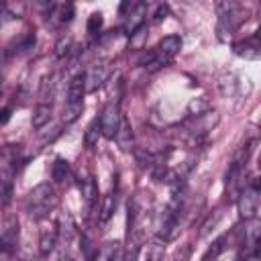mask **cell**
I'll return each instance as SVG.
<instances>
[{
	"label": "cell",
	"mask_w": 261,
	"mask_h": 261,
	"mask_svg": "<svg viewBox=\"0 0 261 261\" xmlns=\"http://www.w3.org/2000/svg\"><path fill=\"white\" fill-rule=\"evenodd\" d=\"M22 161V149L20 145H4L0 149V208H4L10 202L12 196V179L20 167Z\"/></svg>",
	"instance_id": "obj_1"
},
{
	"label": "cell",
	"mask_w": 261,
	"mask_h": 261,
	"mask_svg": "<svg viewBox=\"0 0 261 261\" xmlns=\"http://www.w3.org/2000/svg\"><path fill=\"white\" fill-rule=\"evenodd\" d=\"M232 51L239 55V57H245V59H259L261 55V47H259V37L253 35L241 43H234L232 45Z\"/></svg>",
	"instance_id": "obj_12"
},
{
	"label": "cell",
	"mask_w": 261,
	"mask_h": 261,
	"mask_svg": "<svg viewBox=\"0 0 261 261\" xmlns=\"http://www.w3.org/2000/svg\"><path fill=\"white\" fill-rule=\"evenodd\" d=\"M106 261H124V249L120 247V243L116 245V249L110 253V257H108Z\"/></svg>",
	"instance_id": "obj_24"
},
{
	"label": "cell",
	"mask_w": 261,
	"mask_h": 261,
	"mask_svg": "<svg viewBox=\"0 0 261 261\" xmlns=\"http://www.w3.org/2000/svg\"><path fill=\"white\" fill-rule=\"evenodd\" d=\"M114 208H116V194L114 192H110V194H106L104 198H102V204H100V222H106V220H110V216L114 214Z\"/></svg>",
	"instance_id": "obj_17"
},
{
	"label": "cell",
	"mask_w": 261,
	"mask_h": 261,
	"mask_svg": "<svg viewBox=\"0 0 261 261\" xmlns=\"http://www.w3.org/2000/svg\"><path fill=\"white\" fill-rule=\"evenodd\" d=\"M8 118H10V110H8V108H2V110H0V124H4Z\"/></svg>",
	"instance_id": "obj_26"
},
{
	"label": "cell",
	"mask_w": 261,
	"mask_h": 261,
	"mask_svg": "<svg viewBox=\"0 0 261 261\" xmlns=\"http://www.w3.org/2000/svg\"><path fill=\"white\" fill-rule=\"evenodd\" d=\"M16 239H18V224L16 220H8L4 224V228L0 230V253L2 255H10L16 249Z\"/></svg>",
	"instance_id": "obj_9"
},
{
	"label": "cell",
	"mask_w": 261,
	"mask_h": 261,
	"mask_svg": "<svg viewBox=\"0 0 261 261\" xmlns=\"http://www.w3.org/2000/svg\"><path fill=\"white\" fill-rule=\"evenodd\" d=\"M51 16H57L59 22H69L73 16V4H53Z\"/></svg>",
	"instance_id": "obj_18"
},
{
	"label": "cell",
	"mask_w": 261,
	"mask_h": 261,
	"mask_svg": "<svg viewBox=\"0 0 261 261\" xmlns=\"http://www.w3.org/2000/svg\"><path fill=\"white\" fill-rule=\"evenodd\" d=\"M51 175L57 184H69L71 179V169H69V163L63 159V157H57L51 165Z\"/></svg>",
	"instance_id": "obj_13"
},
{
	"label": "cell",
	"mask_w": 261,
	"mask_h": 261,
	"mask_svg": "<svg viewBox=\"0 0 261 261\" xmlns=\"http://www.w3.org/2000/svg\"><path fill=\"white\" fill-rule=\"evenodd\" d=\"M98 137H100V122H98V118H94V120L88 124V128H86L84 143H86L88 147H94V145L98 143Z\"/></svg>",
	"instance_id": "obj_20"
},
{
	"label": "cell",
	"mask_w": 261,
	"mask_h": 261,
	"mask_svg": "<svg viewBox=\"0 0 261 261\" xmlns=\"http://www.w3.org/2000/svg\"><path fill=\"white\" fill-rule=\"evenodd\" d=\"M55 206H57V196H55V192H53V188H51L49 184L37 186V188L31 190L29 196H27V212H29L33 218H37V220L47 218L49 212H51Z\"/></svg>",
	"instance_id": "obj_2"
},
{
	"label": "cell",
	"mask_w": 261,
	"mask_h": 261,
	"mask_svg": "<svg viewBox=\"0 0 261 261\" xmlns=\"http://www.w3.org/2000/svg\"><path fill=\"white\" fill-rule=\"evenodd\" d=\"M102 24H104V16H102V12H92L90 16H88V33L90 35H96V33H100V29H102Z\"/></svg>",
	"instance_id": "obj_22"
},
{
	"label": "cell",
	"mask_w": 261,
	"mask_h": 261,
	"mask_svg": "<svg viewBox=\"0 0 261 261\" xmlns=\"http://www.w3.org/2000/svg\"><path fill=\"white\" fill-rule=\"evenodd\" d=\"M49 118H51V104L41 102V104L35 108V112H33L31 124H33V128H43V126L49 122Z\"/></svg>",
	"instance_id": "obj_15"
},
{
	"label": "cell",
	"mask_w": 261,
	"mask_h": 261,
	"mask_svg": "<svg viewBox=\"0 0 261 261\" xmlns=\"http://www.w3.org/2000/svg\"><path fill=\"white\" fill-rule=\"evenodd\" d=\"M114 139L118 141L122 151H130L133 149V128H130V124L124 118L120 120V126H118V133H116Z\"/></svg>",
	"instance_id": "obj_16"
},
{
	"label": "cell",
	"mask_w": 261,
	"mask_h": 261,
	"mask_svg": "<svg viewBox=\"0 0 261 261\" xmlns=\"http://www.w3.org/2000/svg\"><path fill=\"white\" fill-rule=\"evenodd\" d=\"M145 16H147V4L143 2H135L130 4L128 12L124 14V22H122V33L133 37L143 24H145Z\"/></svg>",
	"instance_id": "obj_7"
},
{
	"label": "cell",
	"mask_w": 261,
	"mask_h": 261,
	"mask_svg": "<svg viewBox=\"0 0 261 261\" xmlns=\"http://www.w3.org/2000/svg\"><path fill=\"white\" fill-rule=\"evenodd\" d=\"M237 208H239V216H241L243 220H253V218H257V212H259V192H257V184H253L251 188H245V190L239 194Z\"/></svg>",
	"instance_id": "obj_6"
},
{
	"label": "cell",
	"mask_w": 261,
	"mask_h": 261,
	"mask_svg": "<svg viewBox=\"0 0 261 261\" xmlns=\"http://www.w3.org/2000/svg\"><path fill=\"white\" fill-rule=\"evenodd\" d=\"M82 110H84V102L82 104H65V108H63V124H71L73 120H77V116L82 114Z\"/></svg>",
	"instance_id": "obj_21"
},
{
	"label": "cell",
	"mask_w": 261,
	"mask_h": 261,
	"mask_svg": "<svg viewBox=\"0 0 261 261\" xmlns=\"http://www.w3.org/2000/svg\"><path fill=\"white\" fill-rule=\"evenodd\" d=\"M108 73H110V69H108V65L104 61L94 63L86 73V92H96L98 88H102L106 77H108Z\"/></svg>",
	"instance_id": "obj_8"
},
{
	"label": "cell",
	"mask_w": 261,
	"mask_h": 261,
	"mask_svg": "<svg viewBox=\"0 0 261 261\" xmlns=\"http://www.w3.org/2000/svg\"><path fill=\"white\" fill-rule=\"evenodd\" d=\"M67 261H80V259H77V257H69V255H67Z\"/></svg>",
	"instance_id": "obj_28"
},
{
	"label": "cell",
	"mask_w": 261,
	"mask_h": 261,
	"mask_svg": "<svg viewBox=\"0 0 261 261\" xmlns=\"http://www.w3.org/2000/svg\"><path fill=\"white\" fill-rule=\"evenodd\" d=\"M69 47H71V37H61L59 43H57V47H55V49H57V51H55L57 57H63V55L69 51Z\"/></svg>",
	"instance_id": "obj_23"
},
{
	"label": "cell",
	"mask_w": 261,
	"mask_h": 261,
	"mask_svg": "<svg viewBox=\"0 0 261 261\" xmlns=\"http://www.w3.org/2000/svg\"><path fill=\"white\" fill-rule=\"evenodd\" d=\"M120 120H122V114H120V106H118V100H110L106 104V108L102 110V116H100V135L106 137V139H114L116 133H118V126H120Z\"/></svg>",
	"instance_id": "obj_5"
},
{
	"label": "cell",
	"mask_w": 261,
	"mask_h": 261,
	"mask_svg": "<svg viewBox=\"0 0 261 261\" xmlns=\"http://www.w3.org/2000/svg\"><path fill=\"white\" fill-rule=\"evenodd\" d=\"M55 261H67V253H61V255H59Z\"/></svg>",
	"instance_id": "obj_27"
},
{
	"label": "cell",
	"mask_w": 261,
	"mask_h": 261,
	"mask_svg": "<svg viewBox=\"0 0 261 261\" xmlns=\"http://www.w3.org/2000/svg\"><path fill=\"white\" fill-rule=\"evenodd\" d=\"M218 10H220V18H218V37L220 39L234 33L241 27V22L247 18L245 10L237 2H222V4H218Z\"/></svg>",
	"instance_id": "obj_4"
},
{
	"label": "cell",
	"mask_w": 261,
	"mask_h": 261,
	"mask_svg": "<svg viewBox=\"0 0 261 261\" xmlns=\"http://www.w3.org/2000/svg\"><path fill=\"white\" fill-rule=\"evenodd\" d=\"M86 94V73H75L67 84L65 104H82Z\"/></svg>",
	"instance_id": "obj_11"
},
{
	"label": "cell",
	"mask_w": 261,
	"mask_h": 261,
	"mask_svg": "<svg viewBox=\"0 0 261 261\" xmlns=\"http://www.w3.org/2000/svg\"><path fill=\"white\" fill-rule=\"evenodd\" d=\"M165 14H167V6L165 4H161V6H157V10H155V22H159V20H163L165 18Z\"/></svg>",
	"instance_id": "obj_25"
},
{
	"label": "cell",
	"mask_w": 261,
	"mask_h": 261,
	"mask_svg": "<svg viewBox=\"0 0 261 261\" xmlns=\"http://www.w3.org/2000/svg\"><path fill=\"white\" fill-rule=\"evenodd\" d=\"M59 239V224L57 222H49L41 228V237H39V251L41 255H49L53 253L55 245Z\"/></svg>",
	"instance_id": "obj_10"
},
{
	"label": "cell",
	"mask_w": 261,
	"mask_h": 261,
	"mask_svg": "<svg viewBox=\"0 0 261 261\" xmlns=\"http://www.w3.org/2000/svg\"><path fill=\"white\" fill-rule=\"evenodd\" d=\"M179 49H181V39H179L177 35L163 37V39L157 43V47H155V49L149 53V57H147V65H149V69L155 71V69L167 65V63L179 53Z\"/></svg>",
	"instance_id": "obj_3"
},
{
	"label": "cell",
	"mask_w": 261,
	"mask_h": 261,
	"mask_svg": "<svg viewBox=\"0 0 261 261\" xmlns=\"http://www.w3.org/2000/svg\"><path fill=\"white\" fill-rule=\"evenodd\" d=\"M224 245H226V237L222 234V237H218V239L208 247V251L202 255V261H214V259L224 251Z\"/></svg>",
	"instance_id": "obj_19"
},
{
	"label": "cell",
	"mask_w": 261,
	"mask_h": 261,
	"mask_svg": "<svg viewBox=\"0 0 261 261\" xmlns=\"http://www.w3.org/2000/svg\"><path fill=\"white\" fill-rule=\"evenodd\" d=\"M80 190H82V198L86 202L88 208H94V204L98 202V186L92 177H86L82 184H80Z\"/></svg>",
	"instance_id": "obj_14"
}]
</instances>
